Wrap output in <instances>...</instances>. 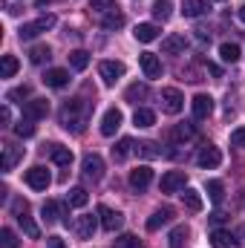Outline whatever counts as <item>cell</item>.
I'll use <instances>...</instances> for the list:
<instances>
[{
  "label": "cell",
  "instance_id": "45",
  "mask_svg": "<svg viewBox=\"0 0 245 248\" xmlns=\"http://www.w3.org/2000/svg\"><path fill=\"white\" fill-rule=\"evenodd\" d=\"M231 144H234V147H245V127H237V130L231 133Z\"/></svg>",
  "mask_w": 245,
  "mask_h": 248
},
{
  "label": "cell",
  "instance_id": "33",
  "mask_svg": "<svg viewBox=\"0 0 245 248\" xmlns=\"http://www.w3.org/2000/svg\"><path fill=\"white\" fill-rule=\"evenodd\" d=\"M69 66L78 69V72L87 69V66H90V52H84V49H72V52H69Z\"/></svg>",
  "mask_w": 245,
  "mask_h": 248
},
{
  "label": "cell",
  "instance_id": "11",
  "mask_svg": "<svg viewBox=\"0 0 245 248\" xmlns=\"http://www.w3.org/2000/svg\"><path fill=\"white\" fill-rule=\"evenodd\" d=\"M98 217H92V214H81L78 219H75V234L81 237V240H92V234H95V228H98Z\"/></svg>",
  "mask_w": 245,
  "mask_h": 248
},
{
  "label": "cell",
  "instance_id": "48",
  "mask_svg": "<svg viewBox=\"0 0 245 248\" xmlns=\"http://www.w3.org/2000/svg\"><path fill=\"white\" fill-rule=\"evenodd\" d=\"M9 119H12V113H9V107H3V110H0V122L9 124Z\"/></svg>",
  "mask_w": 245,
  "mask_h": 248
},
{
  "label": "cell",
  "instance_id": "41",
  "mask_svg": "<svg viewBox=\"0 0 245 248\" xmlns=\"http://www.w3.org/2000/svg\"><path fill=\"white\" fill-rule=\"evenodd\" d=\"M193 136H196V127H193V124H179V127H176V130H173V139H179V141H187V139H193Z\"/></svg>",
  "mask_w": 245,
  "mask_h": 248
},
{
  "label": "cell",
  "instance_id": "10",
  "mask_svg": "<svg viewBox=\"0 0 245 248\" xmlns=\"http://www.w3.org/2000/svg\"><path fill=\"white\" fill-rule=\"evenodd\" d=\"M84 176L92 179V182H98L104 176V159L98 153H87L84 156Z\"/></svg>",
  "mask_w": 245,
  "mask_h": 248
},
{
  "label": "cell",
  "instance_id": "8",
  "mask_svg": "<svg viewBox=\"0 0 245 248\" xmlns=\"http://www.w3.org/2000/svg\"><path fill=\"white\" fill-rule=\"evenodd\" d=\"M26 185L32 187V190H46V187L52 185V176H49V170H46V168L35 165V168H29V170H26Z\"/></svg>",
  "mask_w": 245,
  "mask_h": 248
},
{
  "label": "cell",
  "instance_id": "20",
  "mask_svg": "<svg viewBox=\"0 0 245 248\" xmlns=\"http://www.w3.org/2000/svg\"><path fill=\"white\" fill-rule=\"evenodd\" d=\"M211 246H214V248H240V240H237L231 231L216 228V231L211 234Z\"/></svg>",
  "mask_w": 245,
  "mask_h": 248
},
{
  "label": "cell",
  "instance_id": "29",
  "mask_svg": "<svg viewBox=\"0 0 245 248\" xmlns=\"http://www.w3.org/2000/svg\"><path fill=\"white\" fill-rule=\"evenodd\" d=\"M187 237H190V228L187 225H176L173 231H170V248H184L187 246Z\"/></svg>",
  "mask_w": 245,
  "mask_h": 248
},
{
  "label": "cell",
  "instance_id": "24",
  "mask_svg": "<svg viewBox=\"0 0 245 248\" xmlns=\"http://www.w3.org/2000/svg\"><path fill=\"white\" fill-rule=\"evenodd\" d=\"M133 35H136V41L150 44V41H156V38H159V26H156V23H138V26L133 29Z\"/></svg>",
  "mask_w": 245,
  "mask_h": 248
},
{
  "label": "cell",
  "instance_id": "50",
  "mask_svg": "<svg viewBox=\"0 0 245 248\" xmlns=\"http://www.w3.org/2000/svg\"><path fill=\"white\" fill-rule=\"evenodd\" d=\"M240 20H243V23H245V6H243V9H240Z\"/></svg>",
  "mask_w": 245,
  "mask_h": 248
},
{
  "label": "cell",
  "instance_id": "43",
  "mask_svg": "<svg viewBox=\"0 0 245 248\" xmlns=\"http://www.w3.org/2000/svg\"><path fill=\"white\" fill-rule=\"evenodd\" d=\"M90 9H92V12L107 15V12H113V9H116V0H90Z\"/></svg>",
  "mask_w": 245,
  "mask_h": 248
},
{
  "label": "cell",
  "instance_id": "35",
  "mask_svg": "<svg viewBox=\"0 0 245 248\" xmlns=\"http://www.w3.org/2000/svg\"><path fill=\"white\" fill-rule=\"evenodd\" d=\"M49 58H52V49L46 44H38V46L29 49V61L32 63H44V61H49Z\"/></svg>",
  "mask_w": 245,
  "mask_h": 248
},
{
  "label": "cell",
  "instance_id": "13",
  "mask_svg": "<svg viewBox=\"0 0 245 248\" xmlns=\"http://www.w3.org/2000/svg\"><path fill=\"white\" fill-rule=\"evenodd\" d=\"M190 107H193V119H196V122H205V119L214 113V98L205 95V93H199V95L190 101Z\"/></svg>",
  "mask_w": 245,
  "mask_h": 248
},
{
  "label": "cell",
  "instance_id": "25",
  "mask_svg": "<svg viewBox=\"0 0 245 248\" xmlns=\"http://www.w3.org/2000/svg\"><path fill=\"white\" fill-rule=\"evenodd\" d=\"M173 219V208H159L150 219H147V231H159L162 225H168Z\"/></svg>",
  "mask_w": 245,
  "mask_h": 248
},
{
  "label": "cell",
  "instance_id": "18",
  "mask_svg": "<svg viewBox=\"0 0 245 248\" xmlns=\"http://www.w3.org/2000/svg\"><path fill=\"white\" fill-rule=\"evenodd\" d=\"M150 182H153V170H150L147 165H141V168H136V170L130 173V187H133V190H138V193H141V190H147Z\"/></svg>",
  "mask_w": 245,
  "mask_h": 248
},
{
  "label": "cell",
  "instance_id": "34",
  "mask_svg": "<svg viewBox=\"0 0 245 248\" xmlns=\"http://www.w3.org/2000/svg\"><path fill=\"white\" fill-rule=\"evenodd\" d=\"M133 150H136L133 139H122V141H119V144L113 147V159H116V162H124V159H127V156H130Z\"/></svg>",
  "mask_w": 245,
  "mask_h": 248
},
{
  "label": "cell",
  "instance_id": "28",
  "mask_svg": "<svg viewBox=\"0 0 245 248\" xmlns=\"http://www.w3.org/2000/svg\"><path fill=\"white\" fill-rule=\"evenodd\" d=\"M170 15H173V3H170V0H156V3H153V17H156L159 23H168Z\"/></svg>",
  "mask_w": 245,
  "mask_h": 248
},
{
  "label": "cell",
  "instance_id": "40",
  "mask_svg": "<svg viewBox=\"0 0 245 248\" xmlns=\"http://www.w3.org/2000/svg\"><path fill=\"white\" fill-rule=\"evenodd\" d=\"M113 248H141V243H138L136 234H122V237L113 243Z\"/></svg>",
  "mask_w": 245,
  "mask_h": 248
},
{
  "label": "cell",
  "instance_id": "12",
  "mask_svg": "<svg viewBox=\"0 0 245 248\" xmlns=\"http://www.w3.org/2000/svg\"><path fill=\"white\" fill-rule=\"evenodd\" d=\"M138 63H141V72H144V78H162V61H159V55H153V52H141L138 55Z\"/></svg>",
  "mask_w": 245,
  "mask_h": 248
},
{
  "label": "cell",
  "instance_id": "15",
  "mask_svg": "<svg viewBox=\"0 0 245 248\" xmlns=\"http://www.w3.org/2000/svg\"><path fill=\"white\" fill-rule=\"evenodd\" d=\"M124 116L119 107H110L107 113H104V119H101V136H116V130L122 127Z\"/></svg>",
  "mask_w": 245,
  "mask_h": 248
},
{
  "label": "cell",
  "instance_id": "17",
  "mask_svg": "<svg viewBox=\"0 0 245 248\" xmlns=\"http://www.w3.org/2000/svg\"><path fill=\"white\" fill-rule=\"evenodd\" d=\"M20 159H23V147L15 144V141H6L3 144V173H9Z\"/></svg>",
  "mask_w": 245,
  "mask_h": 248
},
{
  "label": "cell",
  "instance_id": "27",
  "mask_svg": "<svg viewBox=\"0 0 245 248\" xmlns=\"http://www.w3.org/2000/svg\"><path fill=\"white\" fill-rule=\"evenodd\" d=\"M147 93H150V90H147V84H138V81H136V84H130V87H127L124 98H127L130 104H138V101H144V98H147Z\"/></svg>",
  "mask_w": 245,
  "mask_h": 248
},
{
  "label": "cell",
  "instance_id": "37",
  "mask_svg": "<svg viewBox=\"0 0 245 248\" xmlns=\"http://www.w3.org/2000/svg\"><path fill=\"white\" fill-rule=\"evenodd\" d=\"M136 153H138V156H144V159H159V156H162V150H159V144H156V141H141V144L136 147Z\"/></svg>",
  "mask_w": 245,
  "mask_h": 248
},
{
  "label": "cell",
  "instance_id": "6",
  "mask_svg": "<svg viewBox=\"0 0 245 248\" xmlns=\"http://www.w3.org/2000/svg\"><path fill=\"white\" fill-rule=\"evenodd\" d=\"M182 107H184V95L176 90V87L162 90V110H165V113L176 116V113H182Z\"/></svg>",
  "mask_w": 245,
  "mask_h": 248
},
{
  "label": "cell",
  "instance_id": "39",
  "mask_svg": "<svg viewBox=\"0 0 245 248\" xmlns=\"http://www.w3.org/2000/svg\"><path fill=\"white\" fill-rule=\"evenodd\" d=\"M15 133H17V139H29L32 133H35V124H32V119H20V122L15 124Z\"/></svg>",
  "mask_w": 245,
  "mask_h": 248
},
{
  "label": "cell",
  "instance_id": "21",
  "mask_svg": "<svg viewBox=\"0 0 245 248\" xmlns=\"http://www.w3.org/2000/svg\"><path fill=\"white\" fill-rule=\"evenodd\" d=\"M187 49V41H184V35H168L165 41H162V52H168V55H179Z\"/></svg>",
  "mask_w": 245,
  "mask_h": 248
},
{
  "label": "cell",
  "instance_id": "44",
  "mask_svg": "<svg viewBox=\"0 0 245 248\" xmlns=\"http://www.w3.org/2000/svg\"><path fill=\"white\" fill-rule=\"evenodd\" d=\"M0 240H3V248H17V237H15L12 228H3L0 231Z\"/></svg>",
  "mask_w": 245,
  "mask_h": 248
},
{
  "label": "cell",
  "instance_id": "16",
  "mask_svg": "<svg viewBox=\"0 0 245 248\" xmlns=\"http://www.w3.org/2000/svg\"><path fill=\"white\" fill-rule=\"evenodd\" d=\"M66 205L69 202H55V199H46L44 202V208H41V214H44V219L52 225V222H61V217H66Z\"/></svg>",
  "mask_w": 245,
  "mask_h": 248
},
{
  "label": "cell",
  "instance_id": "4",
  "mask_svg": "<svg viewBox=\"0 0 245 248\" xmlns=\"http://www.w3.org/2000/svg\"><path fill=\"white\" fill-rule=\"evenodd\" d=\"M196 165H199L202 170H214V168H219V165H222V153H219V147L205 144V147L196 153Z\"/></svg>",
  "mask_w": 245,
  "mask_h": 248
},
{
  "label": "cell",
  "instance_id": "1",
  "mask_svg": "<svg viewBox=\"0 0 245 248\" xmlns=\"http://www.w3.org/2000/svg\"><path fill=\"white\" fill-rule=\"evenodd\" d=\"M84 119H87V104L81 98H72L61 107V124L63 130H72V133H81L84 130Z\"/></svg>",
  "mask_w": 245,
  "mask_h": 248
},
{
  "label": "cell",
  "instance_id": "14",
  "mask_svg": "<svg viewBox=\"0 0 245 248\" xmlns=\"http://www.w3.org/2000/svg\"><path fill=\"white\" fill-rule=\"evenodd\" d=\"M23 116H26V119H32V122L46 119V116H49V101H46V98H32V101H26Z\"/></svg>",
  "mask_w": 245,
  "mask_h": 248
},
{
  "label": "cell",
  "instance_id": "23",
  "mask_svg": "<svg viewBox=\"0 0 245 248\" xmlns=\"http://www.w3.org/2000/svg\"><path fill=\"white\" fill-rule=\"evenodd\" d=\"M208 9H211L208 0H182V15L184 17H199V15H205Z\"/></svg>",
  "mask_w": 245,
  "mask_h": 248
},
{
  "label": "cell",
  "instance_id": "5",
  "mask_svg": "<svg viewBox=\"0 0 245 248\" xmlns=\"http://www.w3.org/2000/svg\"><path fill=\"white\" fill-rule=\"evenodd\" d=\"M98 219H101V228L110 231V234H116V231L124 225V217L119 214V211H113L110 205H98Z\"/></svg>",
  "mask_w": 245,
  "mask_h": 248
},
{
  "label": "cell",
  "instance_id": "26",
  "mask_svg": "<svg viewBox=\"0 0 245 248\" xmlns=\"http://www.w3.org/2000/svg\"><path fill=\"white\" fill-rule=\"evenodd\" d=\"M182 202H184V208H187L190 214H199V211H202V193L193 190V187H184Z\"/></svg>",
  "mask_w": 245,
  "mask_h": 248
},
{
  "label": "cell",
  "instance_id": "36",
  "mask_svg": "<svg viewBox=\"0 0 245 248\" xmlns=\"http://www.w3.org/2000/svg\"><path fill=\"white\" fill-rule=\"evenodd\" d=\"M219 58L225 63H237L240 61V46H237V44H222V46H219Z\"/></svg>",
  "mask_w": 245,
  "mask_h": 248
},
{
  "label": "cell",
  "instance_id": "22",
  "mask_svg": "<svg viewBox=\"0 0 245 248\" xmlns=\"http://www.w3.org/2000/svg\"><path fill=\"white\" fill-rule=\"evenodd\" d=\"M49 156H52V162L55 165H61V168H69L72 165V150L69 147H63V144H49Z\"/></svg>",
  "mask_w": 245,
  "mask_h": 248
},
{
  "label": "cell",
  "instance_id": "9",
  "mask_svg": "<svg viewBox=\"0 0 245 248\" xmlns=\"http://www.w3.org/2000/svg\"><path fill=\"white\" fill-rule=\"evenodd\" d=\"M184 185H187L184 170H168V173L162 176V182H159L162 193H176V190H184Z\"/></svg>",
  "mask_w": 245,
  "mask_h": 248
},
{
  "label": "cell",
  "instance_id": "47",
  "mask_svg": "<svg viewBox=\"0 0 245 248\" xmlns=\"http://www.w3.org/2000/svg\"><path fill=\"white\" fill-rule=\"evenodd\" d=\"M46 248H66V243H63L61 237H49L46 240Z\"/></svg>",
  "mask_w": 245,
  "mask_h": 248
},
{
  "label": "cell",
  "instance_id": "31",
  "mask_svg": "<svg viewBox=\"0 0 245 248\" xmlns=\"http://www.w3.org/2000/svg\"><path fill=\"white\" fill-rule=\"evenodd\" d=\"M66 202H69V208H84V205L90 202V193H87L84 187H72V190L66 193Z\"/></svg>",
  "mask_w": 245,
  "mask_h": 248
},
{
  "label": "cell",
  "instance_id": "38",
  "mask_svg": "<svg viewBox=\"0 0 245 248\" xmlns=\"http://www.w3.org/2000/svg\"><path fill=\"white\" fill-rule=\"evenodd\" d=\"M17 58L15 55H3V63H0V78H12L15 72H17Z\"/></svg>",
  "mask_w": 245,
  "mask_h": 248
},
{
  "label": "cell",
  "instance_id": "30",
  "mask_svg": "<svg viewBox=\"0 0 245 248\" xmlns=\"http://www.w3.org/2000/svg\"><path fill=\"white\" fill-rule=\"evenodd\" d=\"M101 26L107 29V32H113V29H122L124 26V15L119 9H113V12H107L104 17H101Z\"/></svg>",
  "mask_w": 245,
  "mask_h": 248
},
{
  "label": "cell",
  "instance_id": "2",
  "mask_svg": "<svg viewBox=\"0 0 245 248\" xmlns=\"http://www.w3.org/2000/svg\"><path fill=\"white\" fill-rule=\"evenodd\" d=\"M12 211H15V219H17V225L23 228V234L26 237H32V240H38L41 237V228L32 222V217H29V202L26 199H15L12 202Z\"/></svg>",
  "mask_w": 245,
  "mask_h": 248
},
{
  "label": "cell",
  "instance_id": "7",
  "mask_svg": "<svg viewBox=\"0 0 245 248\" xmlns=\"http://www.w3.org/2000/svg\"><path fill=\"white\" fill-rule=\"evenodd\" d=\"M124 72H127V66H124L122 61H101L98 63V75H101V81H104L107 87H113Z\"/></svg>",
  "mask_w": 245,
  "mask_h": 248
},
{
  "label": "cell",
  "instance_id": "3",
  "mask_svg": "<svg viewBox=\"0 0 245 248\" xmlns=\"http://www.w3.org/2000/svg\"><path fill=\"white\" fill-rule=\"evenodd\" d=\"M55 26V15H41L38 20H32V23H23L20 26V41H32V38H38L41 32H49Z\"/></svg>",
  "mask_w": 245,
  "mask_h": 248
},
{
  "label": "cell",
  "instance_id": "46",
  "mask_svg": "<svg viewBox=\"0 0 245 248\" xmlns=\"http://www.w3.org/2000/svg\"><path fill=\"white\" fill-rule=\"evenodd\" d=\"M9 98H12V101H20V98H29V87H17V90H12V93H9ZM20 104H23V101H20Z\"/></svg>",
  "mask_w": 245,
  "mask_h": 248
},
{
  "label": "cell",
  "instance_id": "49",
  "mask_svg": "<svg viewBox=\"0 0 245 248\" xmlns=\"http://www.w3.org/2000/svg\"><path fill=\"white\" fill-rule=\"evenodd\" d=\"M208 72H211V75H216V78L222 75V69H219V66H214V63H208Z\"/></svg>",
  "mask_w": 245,
  "mask_h": 248
},
{
  "label": "cell",
  "instance_id": "42",
  "mask_svg": "<svg viewBox=\"0 0 245 248\" xmlns=\"http://www.w3.org/2000/svg\"><path fill=\"white\" fill-rule=\"evenodd\" d=\"M208 196H211L214 202H222V196H225V187H222V182L211 179V182H208Z\"/></svg>",
  "mask_w": 245,
  "mask_h": 248
},
{
  "label": "cell",
  "instance_id": "19",
  "mask_svg": "<svg viewBox=\"0 0 245 248\" xmlns=\"http://www.w3.org/2000/svg\"><path fill=\"white\" fill-rule=\"evenodd\" d=\"M44 84L46 87H52V90H63L66 84H69V72L66 69H46V75H44Z\"/></svg>",
  "mask_w": 245,
  "mask_h": 248
},
{
  "label": "cell",
  "instance_id": "32",
  "mask_svg": "<svg viewBox=\"0 0 245 248\" xmlns=\"http://www.w3.org/2000/svg\"><path fill=\"white\" fill-rule=\"evenodd\" d=\"M133 124H136V127H153V124H156V113L147 110V107H138L136 116H133Z\"/></svg>",
  "mask_w": 245,
  "mask_h": 248
}]
</instances>
